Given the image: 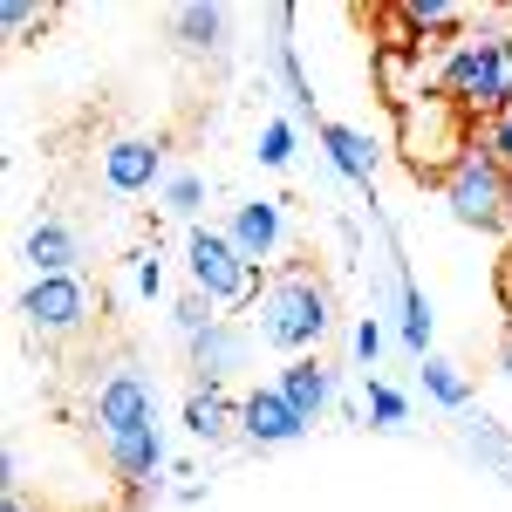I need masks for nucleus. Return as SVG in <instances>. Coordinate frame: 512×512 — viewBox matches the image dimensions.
Returning a JSON list of instances; mask_svg holds the SVG:
<instances>
[{"instance_id": "obj_1", "label": "nucleus", "mask_w": 512, "mask_h": 512, "mask_svg": "<svg viewBox=\"0 0 512 512\" xmlns=\"http://www.w3.org/2000/svg\"><path fill=\"white\" fill-rule=\"evenodd\" d=\"M431 89L451 110H465V117H485V123L512 117V35H499V28H465V35H451Z\"/></svg>"}, {"instance_id": "obj_2", "label": "nucleus", "mask_w": 512, "mask_h": 512, "mask_svg": "<svg viewBox=\"0 0 512 512\" xmlns=\"http://www.w3.org/2000/svg\"><path fill=\"white\" fill-rule=\"evenodd\" d=\"M335 328V301H328V287L315 274H280L260 301H253V335L280 349L287 362L294 355H315L321 335Z\"/></svg>"}, {"instance_id": "obj_3", "label": "nucleus", "mask_w": 512, "mask_h": 512, "mask_svg": "<svg viewBox=\"0 0 512 512\" xmlns=\"http://www.w3.org/2000/svg\"><path fill=\"white\" fill-rule=\"evenodd\" d=\"M185 274H192V287L212 308H246L253 287H260V267L233 246V233L226 226H205V219L185 233Z\"/></svg>"}, {"instance_id": "obj_4", "label": "nucleus", "mask_w": 512, "mask_h": 512, "mask_svg": "<svg viewBox=\"0 0 512 512\" xmlns=\"http://www.w3.org/2000/svg\"><path fill=\"white\" fill-rule=\"evenodd\" d=\"M444 212L458 226H472V233H499L512 219V171H499L485 151H472V158L444 178Z\"/></svg>"}, {"instance_id": "obj_5", "label": "nucleus", "mask_w": 512, "mask_h": 512, "mask_svg": "<svg viewBox=\"0 0 512 512\" xmlns=\"http://www.w3.org/2000/svg\"><path fill=\"white\" fill-rule=\"evenodd\" d=\"M14 308H21V321L35 328L41 342H69V335H82V328H89V315H96V301H89V280H82V274L28 280Z\"/></svg>"}, {"instance_id": "obj_6", "label": "nucleus", "mask_w": 512, "mask_h": 512, "mask_svg": "<svg viewBox=\"0 0 512 512\" xmlns=\"http://www.w3.org/2000/svg\"><path fill=\"white\" fill-rule=\"evenodd\" d=\"M96 431H103V444L137 437V431H158V383L137 376V369L103 376V390H96Z\"/></svg>"}, {"instance_id": "obj_7", "label": "nucleus", "mask_w": 512, "mask_h": 512, "mask_svg": "<svg viewBox=\"0 0 512 512\" xmlns=\"http://www.w3.org/2000/svg\"><path fill=\"white\" fill-rule=\"evenodd\" d=\"M164 144L158 137H117L103 144V185L117 198H144V192H164Z\"/></svg>"}, {"instance_id": "obj_8", "label": "nucleus", "mask_w": 512, "mask_h": 512, "mask_svg": "<svg viewBox=\"0 0 512 512\" xmlns=\"http://www.w3.org/2000/svg\"><path fill=\"white\" fill-rule=\"evenodd\" d=\"M239 437L253 444V451H280V444H301L308 424L294 417V403L267 383V390H246L239 396Z\"/></svg>"}, {"instance_id": "obj_9", "label": "nucleus", "mask_w": 512, "mask_h": 512, "mask_svg": "<svg viewBox=\"0 0 512 512\" xmlns=\"http://www.w3.org/2000/svg\"><path fill=\"white\" fill-rule=\"evenodd\" d=\"M226 233H233V246L253 267H267L280 246H287V205L280 198H239L233 212H226Z\"/></svg>"}, {"instance_id": "obj_10", "label": "nucleus", "mask_w": 512, "mask_h": 512, "mask_svg": "<svg viewBox=\"0 0 512 512\" xmlns=\"http://www.w3.org/2000/svg\"><path fill=\"white\" fill-rule=\"evenodd\" d=\"M274 390L294 403V417H301V424H321V417H328V403H335V369H328L321 355H294V362L274 376Z\"/></svg>"}, {"instance_id": "obj_11", "label": "nucleus", "mask_w": 512, "mask_h": 512, "mask_svg": "<svg viewBox=\"0 0 512 512\" xmlns=\"http://www.w3.org/2000/svg\"><path fill=\"white\" fill-rule=\"evenodd\" d=\"M246 349H253V328H239V321H212V328H205V335H198L192 342V369H198V383H212V390H219V383H226V376H233V369H246Z\"/></svg>"}, {"instance_id": "obj_12", "label": "nucleus", "mask_w": 512, "mask_h": 512, "mask_svg": "<svg viewBox=\"0 0 512 512\" xmlns=\"http://www.w3.org/2000/svg\"><path fill=\"white\" fill-rule=\"evenodd\" d=\"M21 260L35 267V280H55V274H76L82 260V239L62 226V219H35L28 239H21Z\"/></svg>"}, {"instance_id": "obj_13", "label": "nucleus", "mask_w": 512, "mask_h": 512, "mask_svg": "<svg viewBox=\"0 0 512 512\" xmlns=\"http://www.w3.org/2000/svg\"><path fill=\"white\" fill-rule=\"evenodd\" d=\"M321 144H328V164L349 178L355 192H376V144H369V130H355V123H321Z\"/></svg>"}, {"instance_id": "obj_14", "label": "nucleus", "mask_w": 512, "mask_h": 512, "mask_svg": "<svg viewBox=\"0 0 512 512\" xmlns=\"http://www.w3.org/2000/svg\"><path fill=\"white\" fill-rule=\"evenodd\" d=\"M185 431H192L198 444H226V437L239 431V403L226 390H212V383H198V390L185 396Z\"/></svg>"}, {"instance_id": "obj_15", "label": "nucleus", "mask_w": 512, "mask_h": 512, "mask_svg": "<svg viewBox=\"0 0 512 512\" xmlns=\"http://www.w3.org/2000/svg\"><path fill=\"white\" fill-rule=\"evenodd\" d=\"M110 451V472L123 478V485H158L164 472V424L158 431H137V437H117V444H103Z\"/></svg>"}, {"instance_id": "obj_16", "label": "nucleus", "mask_w": 512, "mask_h": 512, "mask_svg": "<svg viewBox=\"0 0 512 512\" xmlns=\"http://www.w3.org/2000/svg\"><path fill=\"white\" fill-rule=\"evenodd\" d=\"M171 35H178V48H192V55H212V48H226V7H178L171 14Z\"/></svg>"}, {"instance_id": "obj_17", "label": "nucleus", "mask_w": 512, "mask_h": 512, "mask_svg": "<svg viewBox=\"0 0 512 512\" xmlns=\"http://www.w3.org/2000/svg\"><path fill=\"white\" fill-rule=\"evenodd\" d=\"M396 294H403V349L424 362V349H431V301L417 294V280L396 267Z\"/></svg>"}, {"instance_id": "obj_18", "label": "nucleus", "mask_w": 512, "mask_h": 512, "mask_svg": "<svg viewBox=\"0 0 512 512\" xmlns=\"http://www.w3.org/2000/svg\"><path fill=\"white\" fill-rule=\"evenodd\" d=\"M417 376H424V396L444 403V410H465V403H472V383H465V376H458V362H444V355H424V369H417Z\"/></svg>"}, {"instance_id": "obj_19", "label": "nucleus", "mask_w": 512, "mask_h": 512, "mask_svg": "<svg viewBox=\"0 0 512 512\" xmlns=\"http://www.w3.org/2000/svg\"><path fill=\"white\" fill-rule=\"evenodd\" d=\"M198 205H205V178H198V171H171V178H164V212L185 219V233H192Z\"/></svg>"}, {"instance_id": "obj_20", "label": "nucleus", "mask_w": 512, "mask_h": 512, "mask_svg": "<svg viewBox=\"0 0 512 512\" xmlns=\"http://www.w3.org/2000/svg\"><path fill=\"white\" fill-rule=\"evenodd\" d=\"M403 21H410L417 35H451V28H465V7H451V0H410Z\"/></svg>"}, {"instance_id": "obj_21", "label": "nucleus", "mask_w": 512, "mask_h": 512, "mask_svg": "<svg viewBox=\"0 0 512 512\" xmlns=\"http://www.w3.org/2000/svg\"><path fill=\"white\" fill-rule=\"evenodd\" d=\"M362 383H369V417H376L383 431H396V424L410 417V396L390 390V383H376V376H362Z\"/></svg>"}, {"instance_id": "obj_22", "label": "nucleus", "mask_w": 512, "mask_h": 512, "mask_svg": "<svg viewBox=\"0 0 512 512\" xmlns=\"http://www.w3.org/2000/svg\"><path fill=\"white\" fill-rule=\"evenodd\" d=\"M212 321H219V315H212V301H205L198 287H192V294H185V301H178V308H171V328H178L185 342H198V335H205Z\"/></svg>"}, {"instance_id": "obj_23", "label": "nucleus", "mask_w": 512, "mask_h": 512, "mask_svg": "<svg viewBox=\"0 0 512 512\" xmlns=\"http://www.w3.org/2000/svg\"><path fill=\"white\" fill-rule=\"evenodd\" d=\"M253 158L267 164V171H280V164L294 158V123H287V117H274L267 130H260V151H253Z\"/></svg>"}, {"instance_id": "obj_24", "label": "nucleus", "mask_w": 512, "mask_h": 512, "mask_svg": "<svg viewBox=\"0 0 512 512\" xmlns=\"http://www.w3.org/2000/svg\"><path fill=\"white\" fill-rule=\"evenodd\" d=\"M478 151L499 164V171H512V117H492L485 130H478Z\"/></svg>"}, {"instance_id": "obj_25", "label": "nucleus", "mask_w": 512, "mask_h": 512, "mask_svg": "<svg viewBox=\"0 0 512 512\" xmlns=\"http://www.w3.org/2000/svg\"><path fill=\"white\" fill-rule=\"evenodd\" d=\"M376 355H383V321L362 315V321H355V362H362V376L376 369Z\"/></svg>"}, {"instance_id": "obj_26", "label": "nucleus", "mask_w": 512, "mask_h": 512, "mask_svg": "<svg viewBox=\"0 0 512 512\" xmlns=\"http://www.w3.org/2000/svg\"><path fill=\"white\" fill-rule=\"evenodd\" d=\"M35 21H48V7H35V0H0V28L7 35H28Z\"/></svg>"}, {"instance_id": "obj_27", "label": "nucleus", "mask_w": 512, "mask_h": 512, "mask_svg": "<svg viewBox=\"0 0 512 512\" xmlns=\"http://www.w3.org/2000/svg\"><path fill=\"white\" fill-rule=\"evenodd\" d=\"M137 294H144V301H158V294H164V260H158V246H144V253H137Z\"/></svg>"}, {"instance_id": "obj_28", "label": "nucleus", "mask_w": 512, "mask_h": 512, "mask_svg": "<svg viewBox=\"0 0 512 512\" xmlns=\"http://www.w3.org/2000/svg\"><path fill=\"white\" fill-rule=\"evenodd\" d=\"M499 369L512 376V321H506V335H499Z\"/></svg>"}, {"instance_id": "obj_29", "label": "nucleus", "mask_w": 512, "mask_h": 512, "mask_svg": "<svg viewBox=\"0 0 512 512\" xmlns=\"http://www.w3.org/2000/svg\"><path fill=\"white\" fill-rule=\"evenodd\" d=\"M499 294H506V315H512V253H506V267H499Z\"/></svg>"}, {"instance_id": "obj_30", "label": "nucleus", "mask_w": 512, "mask_h": 512, "mask_svg": "<svg viewBox=\"0 0 512 512\" xmlns=\"http://www.w3.org/2000/svg\"><path fill=\"white\" fill-rule=\"evenodd\" d=\"M0 512H28V499H21V492H7V506H0Z\"/></svg>"}]
</instances>
